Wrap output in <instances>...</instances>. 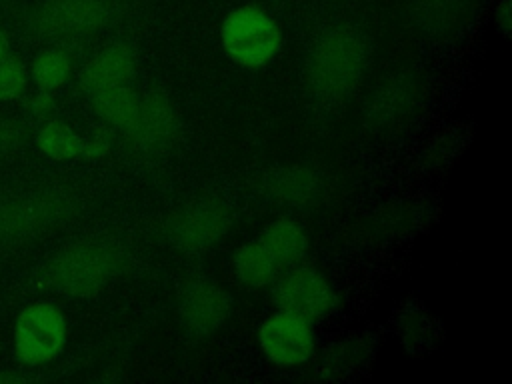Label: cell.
Wrapping results in <instances>:
<instances>
[{
	"label": "cell",
	"instance_id": "obj_21",
	"mask_svg": "<svg viewBox=\"0 0 512 384\" xmlns=\"http://www.w3.org/2000/svg\"><path fill=\"white\" fill-rule=\"evenodd\" d=\"M18 140V126L12 120H0V154L10 150Z\"/></svg>",
	"mask_w": 512,
	"mask_h": 384
},
{
	"label": "cell",
	"instance_id": "obj_3",
	"mask_svg": "<svg viewBox=\"0 0 512 384\" xmlns=\"http://www.w3.org/2000/svg\"><path fill=\"white\" fill-rule=\"evenodd\" d=\"M118 256L104 242H78L62 250L48 266V284L68 296L100 292L116 274Z\"/></svg>",
	"mask_w": 512,
	"mask_h": 384
},
{
	"label": "cell",
	"instance_id": "obj_25",
	"mask_svg": "<svg viewBox=\"0 0 512 384\" xmlns=\"http://www.w3.org/2000/svg\"><path fill=\"white\" fill-rule=\"evenodd\" d=\"M14 380H18V376H14V374H0V382H14Z\"/></svg>",
	"mask_w": 512,
	"mask_h": 384
},
{
	"label": "cell",
	"instance_id": "obj_1",
	"mask_svg": "<svg viewBox=\"0 0 512 384\" xmlns=\"http://www.w3.org/2000/svg\"><path fill=\"white\" fill-rule=\"evenodd\" d=\"M372 46L364 30L338 24L324 30L306 56V84L320 102L348 98L370 68Z\"/></svg>",
	"mask_w": 512,
	"mask_h": 384
},
{
	"label": "cell",
	"instance_id": "obj_6",
	"mask_svg": "<svg viewBox=\"0 0 512 384\" xmlns=\"http://www.w3.org/2000/svg\"><path fill=\"white\" fill-rule=\"evenodd\" d=\"M66 344L64 314L48 304L36 302L26 306L16 320L14 348L24 364H44L54 360Z\"/></svg>",
	"mask_w": 512,
	"mask_h": 384
},
{
	"label": "cell",
	"instance_id": "obj_10",
	"mask_svg": "<svg viewBox=\"0 0 512 384\" xmlns=\"http://www.w3.org/2000/svg\"><path fill=\"white\" fill-rule=\"evenodd\" d=\"M258 344L268 362L280 368H294L314 354V332L304 318L278 310L260 324Z\"/></svg>",
	"mask_w": 512,
	"mask_h": 384
},
{
	"label": "cell",
	"instance_id": "obj_2",
	"mask_svg": "<svg viewBox=\"0 0 512 384\" xmlns=\"http://www.w3.org/2000/svg\"><path fill=\"white\" fill-rule=\"evenodd\" d=\"M220 44L234 64L256 70L272 62L280 52L282 30L266 10L244 4L224 16Z\"/></svg>",
	"mask_w": 512,
	"mask_h": 384
},
{
	"label": "cell",
	"instance_id": "obj_20",
	"mask_svg": "<svg viewBox=\"0 0 512 384\" xmlns=\"http://www.w3.org/2000/svg\"><path fill=\"white\" fill-rule=\"evenodd\" d=\"M110 150V136L106 130H96L88 138H84V152L82 156L100 158Z\"/></svg>",
	"mask_w": 512,
	"mask_h": 384
},
{
	"label": "cell",
	"instance_id": "obj_11",
	"mask_svg": "<svg viewBox=\"0 0 512 384\" xmlns=\"http://www.w3.org/2000/svg\"><path fill=\"white\" fill-rule=\"evenodd\" d=\"M134 80V56L126 44H110L94 54L84 70L82 84L94 94L98 90L132 84Z\"/></svg>",
	"mask_w": 512,
	"mask_h": 384
},
{
	"label": "cell",
	"instance_id": "obj_22",
	"mask_svg": "<svg viewBox=\"0 0 512 384\" xmlns=\"http://www.w3.org/2000/svg\"><path fill=\"white\" fill-rule=\"evenodd\" d=\"M496 26L502 30L504 36L510 34V4H508V0H502L496 6Z\"/></svg>",
	"mask_w": 512,
	"mask_h": 384
},
{
	"label": "cell",
	"instance_id": "obj_23",
	"mask_svg": "<svg viewBox=\"0 0 512 384\" xmlns=\"http://www.w3.org/2000/svg\"><path fill=\"white\" fill-rule=\"evenodd\" d=\"M50 108H52V100H50V96H48V94H40V96L32 102V110H34L38 116L48 114V112H50Z\"/></svg>",
	"mask_w": 512,
	"mask_h": 384
},
{
	"label": "cell",
	"instance_id": "obj_8",
	"mask_svg": "<svg viewBox=\"0 0 512 384\" xmlns=\"http://www.w3.org/2000/svg\"><path fill=\"white\" fill-rule=\"evenodd\" d=\"M274 300L280 310L314 322L336 306V294L328 280L310 266H292L276 278Z\"/></svg>",
	"mask_w": 512,
	"mask_h": 384
},
{
	"label": "cell",
	"instance_id": "obj_17",
	"mask_svg": "<svg viewBox=\"0 0 512 384\" xmlns=\"http://www.w3.org/2000/svg\"><path fill=\"white\" fill-rule=\"evenodd\" d=\"M36 142L40 150L54 160H72L84 152V138L58 120L46 122L40 128Z\"/></svg>",
	"mask_w": 512,
	"mask_h": 384
},
{
	"label": "cell",
	"instance_id": "obj_15",
	"mask_svg": "<svg viewBox=\"0 0 512 384\" xmlns=\"http://www.w3.org/2000/svg\"><path fill=\"white\" fill-rule=\"evenodd\" d=\"M232 270L236 280L248 290H260L270 286L282 272L260 240L242 244L234 252Z\"/></svg>",
	"mask_w": 512,
	"mask_h": 384
},
{
	"label": "cell",
	"instance_id": "obj_5",
	"mask_svg": "<svg viewBox=\"0 0 512 384\" xmlns=\"http://www.w3.org/2000/svg\"><path fill=\"white\" fill-rule=\"evenodd\" d=\"M114 14L112 0H46L30 16L42 38H78L100 30Z\"/></svg>",
	"mask_w": 512,
	"mask_h": 384
},
{
	"label": "cell",
	"instance_id": "obj_18",
	"mask_svg": "<svg viewBox=\"0 0 512 384\" xmlns=\"http://www.w3.org/2000/svg\"><path fill=\"white\" fill-rule=\"evenodd\" d=\"M70 56L60 48L40 52L32 62V78L40 90H54L62 86L70 74Z\"/></svg>",
	"mask_w": 512,
	"mask_h": 384
},
{
	"label": "cell",
	"instance_id": "obj_12",
	"mask_svg": "<svg viewBox=\"0 0 512 384\" xmlns=\"http://www.w3.org/2000/svg\"><path fill=\"white\" fill-rule=\"evenodd\" d=\"M176 132V116L174 108L162 94H150L142 98L138 122L130 134V138L142 148H160L170 142Z\"/></svg>",
	"mask_w": 512,
	"mask_h": 384
},
{
	"label": "cell",
	"instance_id": "obj_13",
	"mask_svg": "<svg viewBox=\"0 0 512 384\" xmlns=\"http://www.w3.org/2000/svg\"><path fill=\"white\" fill-rule=\"evenodd\" d=\"M272 254L280 270L298 266L308 254L310 240L304 228L292 218H276L262 230L258 238Z\"/></svg>",
	"mask_w": 512,
	"mask_h": 384
},
{
	"label": "cell",
	"instance_id": "obj_4",
	"mask_svg": "<svg viewBox=\"0 0 512 384\" xmlns=\"http://www.w3.org/2000/svg\"><path fill=\"white\" fill-rule=\"evenodd\" d=\"M232 226L230 208L218 198H200L178 210L166 226L168 242L182 254L210 250Z\"/></svg>",
	"mask_w": 512,
	"mask_h": 384
},
{
	"label": "cell",
	"instance_id": "obj_24",
	"mask_svg": "<svg viewBox=\"0 0 512 384\" xmlns=\"http://www.w3.org/2000/svg\"><path fill=\"white\" fill-rule=\"evenodd\" d=\"M6 54H8V42H6V38L0 34V60H2Z\"/></svg>",
	"mask_w": 512,
	"mask_h": 384
},
{
	"label": "cell",
	"instance_id": "obj_9",
	"mask_svg": "<svg viewBox=\"0 0 512 384\" xmlns=\"http://www.w3.org/2000/svg\"><path fill=\"white\" fill-rule=\"evenodd\" d=\"M232 312V296L212 278H192L178 294V316L186 332L206 338L226 324Z\"/></svg>",
	"mask_w": 512,
	"mask_h": 384
},
{
	"label": "cell",
	"instance_id": "obj_14",
	"mask_svg": "<svg viewBox=\"0 0 512 384\" xmlns=\"http://www.w3.org/2000/svg\"><path fill=\"white\" fill-rule=\"evenodd\" d=\"M90 96H92V106H94L96 114L106 124L114 126L116 130H120L128 136L132 134V130L138 122L140 106H142V98L132 88V84H122V86L98 90Z\"/></svg>",
	"mask_w": 512,
	"mask_h": 384
},
{
	"label": "cell",
	"instance_id": "obj_7",
	"mask_svg": "<svg viewBox=\"0 0 512 384\" xmlns=\"http://www.w3.org/2000/svg\"><path fill=\"white\" fill-rule=\"evenodd\" d=\"M70 208L68 198L56 190L16 196L0 206V242L28 238L56 224Z\"/></svg>",
	"mask_w": 512,
	"mask_h": 384
},
{
	"label": "cell",
	"instance_id": "obj_19",
	"mask_svg": "<svg viewBox=\"0 0 512 384\" xmlns=\"http://www.w3.org/2000/svg\"><path fill=\"white\" fill-rule=\"evenodd\" d=\"M26 86V72L18 58L6 54L0 60V98H14Z\"/></svg>",
	"mask_w": 512,
	"mask_h": 384
},
{
	"label": "cell",
	"instance_id": "obj_16",
	"mask_svg": "<svg viewBox=\"0 0 512 384\" xmlns=\"http://www.w3.org/2000/svg\"><path fill=\"white\" fill-rule=\"evenodd\" d=\"M320 190L318 178L302 168H284L270 176L266 186V194L270 200L288 204V206H304L308 204Z\"/></svg>",
	"mask_w": 512,
	"mask_h": 384
}]
</instances>
